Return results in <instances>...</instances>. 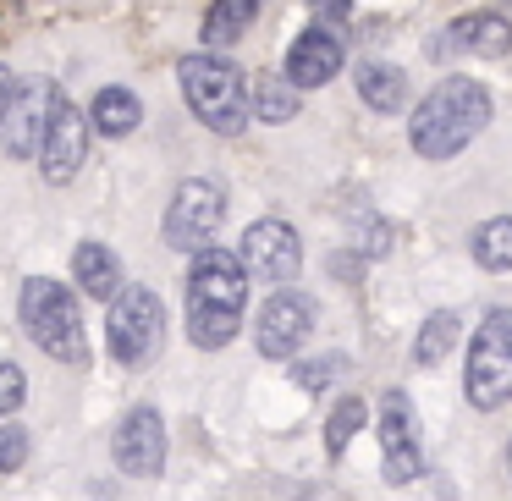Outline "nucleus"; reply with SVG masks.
Returning <instances> with one entry per match:
<instances>
[{
    "instance_id": "f257e3e1",
    "label": "nucleus",
    "mask_w": 512,
    "mask_h": 501,
    "mask_svg": "<svg viewBox=\"0 0 512 501\" xmlns=\"http://www.w3.org/2000/svg\"><path fill=\"white\" fill-rule=\"evenodd\" d=\"M243 309H248V270L237 254L204 243L193 254V270H188V336L193 347L215 353L237 336L243 325Z\"/></svg>"
},
{
    "instance_id": "f03ea898",
    "label": "nucleus",
    "mask_w": 512,
    "mask_h": 501,
    "mask_svg": "<svg viewBox=\"0 0 512 501\" xmlns=\"http://www.w3.org/2000/svg\"><path fill=\"white\" fill-rule=\"evenodd\" d=\"M490 122V94L485 83L474 78H446L435 83L430 94H424V105L413 111V149H419L424 160H452L457 149H468L479 133H485Z\"/></svg>"
},
{
    "instance_id": "7ed1b4c3",
    "label": "nucleus",
    "mask_w": 512,
    "mask_h": 501,
    "mask_svg": "<svg viewBox=\"0 0 512 501\" xmlns=\"http://www.w3.org/2000/svg\"><path fill=\"white\" fill-rule=\"evenodd\" d=\"M177 78H182V94H188V111L199 116L210 133L237 138L248 127V111H254V105H248V83L226 56H215V50L182 56Z\"/></svg>"
},
{
    "instance_id": "20e7f679",
    "label": "nucleus",
    "mask_w": 512,
    "mask_h": 501,
    "mask_svg": "<svg viewBox=\"0 0 512 501\" xmlns=\"http://www.w3.org/2000/svg\"><path fill=\"white\" fill-rule=\"evenodd\" d=\"M17 309H23V331L34 336L39 353L61 358V364H78V358L89 353V336H83V314H78L72 287H61V281H50V276H28Z\"/></svg>"
},
{
    "instance_id": "39448f33",
    "label": "nucleus",
    "mask_w": 512,
    "mask_h": 501,
    "mask_svg": "<svg viewBox=\"0 0 512 501\" xmlns=\"http://www.w3.org/2000/svg\"><path fill=\"white\" fill-rule=\"evenodd\" d=\"M463 391L479 413L512 402V309H490L485 320H479L474 342H468Z\"/></svg>"
},
{
    "instance_id": "423d86ee",
    "label": "nucleus",
    "mask_w": 512,
    "mask_h": 501,
    "mask_svg": "<svg viewBox=\"0 0 512 501\" xmlns=\"http://www.w3.org/2000/svg\"><path fill=\"white\" fill-rule=\"evenodd\" d=\"M105 342H111L116 364L144 369L166 342V303L149 287H122L111 298V314H105Z\"/></svg>"
},
{
    "instance_id": "0eeeda50",
    "label": "nucleus",
    "mask_w": 512,
    "mask_h": 501,
    "mask_svg": "<svg viewBox=\"0 0 512 501\" xmlns=\"http://www.w3.org/2000/svg\"><path fill=\"white\" fill-rule=\"evenodd\" d=\"M221 215H226V193L215 188L210 177H188L177 193H171V210H166V243L182 248V254H199L204 243H215L221 232Z\"/></svg>"
},
{
    "instance_id": "6e6552de",
    "label": "nucleus",
    "mask_w": 512,
    "mask_h": 501,
    "mask_svg": "<svg viewBox=\"0 0 512 501\" xmlns=\"http://www.w3.org/2000/svg\"><path fill=\"white\" fill-rule=\"evenodd\" d=\"M83 155H89V111H78V105L56 89L45 138H39V171H45V182H56V188H61V182L78 177Z\"/></svg>"
},
{
    "instance_id": "1a4fd4ad",
    "label": "nucleus",
    "mask_w": 512,
    "mask_h": 501,
    "mask_svg": "<svg viewBox=\"0 0 512 501\" xmlns=\"http://www.w3.org/2000/svg\"><path fill=\"white\" fill-rule=\"evenodd\" d=\"M237 259H243L248 276L270 281V287H287V281L303 270V243H298V232H292L287 221H276V215H270V221H254L243 232Z\"/></svg>"
},
{
    "instance_id": "9d476101",
    "label": "nucleus",
    "mask_w": 512,
    "mask_h": 501,
    "mask_svg": "<svg viewBox=\"0 0 512 501\" xmlns=\"http://www.w3.org/2000/svg\"><path fill=\"white\" fill-rule=\"evenodd\" d=\"M309 331H314V298L298 292V287L270 292L265 309H259V325H254L259 353L265 358H292L303 342H309Z\"/></svg>"
},
{
    "instance_id": "9b49d317",
    "label": "nucleus",
    "mask_w": 512,
    "mask_h": 501,
    "mask_svg": "<svg viewBox=\"0 0 512 501\" xmlns=\"http://www.w3.org/2000/svg\"><path fill=\"white\" fill-rule=\"evenodd\" d=\"M50 105H56V83L50 78H28L12 89L6 122H0V144H6L12 160H39V138H45Z\"/></svg>"
},
{
    "instance_id": "f8f14e48",
    "label": "nucleus",
    "mask_w": 512,
    "mask_h": 501,
    "mask_svg": "<svg viewBox=\"0 0 512 501\" xmlns=\"http://www.w3.org/2000/svg\"><path fill=\"white\" fill-rule=\"evenodd\" d=\"M111 457L122 474L133 479H155L160 468H166V424H160L155 408H133L122 419V430H116L111 441Z\"/></svg>"
},
{
    "instance_id": "ddd939ff",
    "label": "nucleus",
    "mask_w": 512,
    "mask_h": 501,
    "mask_svg": "<svg viewBox=\"0 0 512 501\" xmlns=\"http://www.w3.org/2000/svg\"><path fill=\"white\" fill-rule=\"evenodd\" d=\"M380 457H386V479L391 485H413L424 474L419 441H413V408L402 391L380 397Z\"/></svg>"
},
{
    "instance_id": "4468645a",
    "label": "nucleus",
    "mask_w": 512,
    "mask_h": 501,
    "mask_svg": "<svg viewBox=\"0 0 512 501\" xmlns=\"http://www.w3.org/2000/svg\"><path fill=\"white\" fill-rule=\"evenodd\" d=\"M342 61H347L342 34H336V28H309V34H298L287 50V78L298 83V89H325V83L342 72Z\"/></svg>"
},
{
    "instance_id": "2eb2a0df",
    "label": "nucleus",
    "mask_w": 512,
    "mask_h": 501,
    "mask_svg": "<svg viewBox=\"0 0 512 501\" xmlns=\"http://www.w3.org/2000/svg\"><path fill=\"white\" fill-rule=\"evenodd\" d=\"M441 50H468V56L501 61V56H512V23L496 12H474L463 23H452V39H441Z\"/></svg>"
},
{
    "instance_id": "dca6fc26",
    "label": "nucleus",
    "mask_w": 512,
    "mask_h": 501,
    "mask_svg": "<svg viewBox=\"0 0 512 501\" xmlns=\"http://www.w3.org/2000/svg\"><path fill=\"white\" fill-rule=\"evenodd\" d=\"M138 122H144V100H138L133 89L111 83V89L94 94V105H89V127H94L100 138H127Z\"/></svg>"
},
{
    "instance_id": "f3484780",
    "label": "nucleus",
    "mask_w": 512,
    "mask_h": 501,
    "mask_svg": "<svg viewBox=\"0 0 512 501\" xmlns=\"http://www.w3.org/2000/svg\"><path fill=\"white\" fill-rule=\"evenodd\" d=\"M353 83H358V100H364L369 111H380V116H391V111L408 105V78H402V67H391V61H364Z\"/></svg>"
},
{
    "instance_id": "a211bd4d",
    "label": "nucleus",
    "mask_w": 512,
    "mask_h": 501,
    "mask_svg": "<svg viewBox=\"0 0 512 501\" xmlns=\"http://www.w3.org/2000/svg\"><path fill=\"white\" fill-rule=\"evenodd\" d=\"M72 281H78L89 298H116V292H122V265H116V254L105 243H83L78 254H72Z\"/></svg>"
},
{
    "instance_id": "6ab92c4d",
    "label": "nucleus",
    "mask_w": 512,
    "mask_h": 501,
    "mask_svg": "<svg viewBox=\"0 0 512 501\" xmlns=\"http://www.w3.org/2000/svg\"><path fill=\"white\" fill-rule=\"evenodd\" d=\"M259 0H215L210 12H204V45L221 50V45H237V39L248 34V23H254Z\"/></svg>"
},
{
    "instance_id": "aec40b11",
    "label": "nucleus",
    "mask_w": 512,
    "mask_h": 501,
    "mask_svg": "<svg viewBox=\"0 0 512 501\" xmlns=\"http://www.w3.org/2000/svg\"><path fill=\"white\" fill-rule=\"evenodd\" d=\"M298 83L292 78H259V89L248 94V105H254V116L259 122H270V127H281V122H292V116H298Z\"/></svg>"
},
{
    "instance_id": "412c9836",
    "label": "nucleus",
    "mask_w": 512,
    "mask_h": 501,
    "mask_svg": "<svg viewBox=\"0 0 512 501\" xmlns=\"http://www.w3.org/2000/svg\"><path fill=\"white\" fill-rule=\"evenodd\" d=\"M474 265L490 270V276L512 270V215H496L474 232Z\"/></svg>"
},
{
    "instance_id": "4be33fe9",
    "label": "nucleus",
    "mask_w": 512,
    "mask_h": 501,
    "mask_svg": "<svg viewBox=\"0 0 512 501\" xmlns=\"http://www.w3.org/2000/svg\"><path fill=\"white\" fill-rule=\"evenodd\" d=\"M457 331H463V320H457L452 309H441V314H430L424 320V331H419V342H413V364H441L446 353H452V342H457Z\"/></svg>"
},
{
    "instance_id": "5701e85b",
    "label": "nucleus",
    "mask_w": 512,
    "mask_h": 501,
    "mask_svg": "<svg viewBox=\"0 0 512 501\" xmlns=\"http://www.w3.org/2000/svg\"><path fill=\"white\" fill-rule=\"evenodd\" d=\"M364 419H369V408L358 397H342L331 408V419H325V452L331 457H342L347 452V441H353L358 430H364Z\"/></svg>"
},
{
    "instance_id": "b1692460",
    "label": "nucleus",
    "mask_w": 512,
    "mask_h": 501,
    "mask_svg": "<svg viewBox=\"0 0 512 501\" xmlns=\"http://www.w3.org/2000/svg\"><path fill=\"white\" fill-rule=\"evenodd\" d=\"M28 463V430L17 419L0 424V474H17Z\"/></svg>"
},
{
    "instance_id": "393cba45",
    "label": "nucleus",
    "mask_w": 512,
    "mask_h": 501,
    "mask_svg": "<svg viewBox=\"0 0 512 501\" xmlns=\"http://www.w3.org/2000/svg\"><path fill=\"white\" fill-rule=\"evenodd\" d=\"M23 397H28L23 364H0V419H12V413L23 408Z\"/></svg>"
},
{
    "instance_id": "a878e982",
    "label": "nucleus",
    "mask_w": 512,
    "mask_h": 501,
    "mask_svg": "<svg viewBox=\"0 0 512 501\" xmlns=\"http://www.w3.org/2000/svg\"><path fill=\"white\" fill-rule=\"evenodd\" d=\"M342 358H320V364H303L298 369V386H309V391H325V380H331V375H342Z\"/></svg>"
},
{
    "instance_id": "bb28decb",
    "label": "nucleus",
    "mask_w": 512,
    "mask_h": 501,
    "mask_svg": "<svg viewBox=\"0 0 512 501\" xmlns=\"http://www.w3.org/2000/svg\"><path fill=\"white\" fill-rule=\"evenodd\" d=\"M314 17H331V23H342L347 12H353V0H309Z\"/></svg>"
},
{
    "instance_id": "cd10ccee",
    "label": "nucleus",
    "mask_w": 512,
    "mask_h": 501,
    "mask_svg": "<svg viewBox=\"0 0 512 501\" xmlns=\"http://www.w3.org/2000/svg\"><path fill=\"white\" fill-rule=\"evenodd\" d=\"M12 89H17V83H12V72L0 67V122H6V105H12Z\"/></svg>"
},
{
    "instance_id": "c85d7f7f",
    "label": "nucleus",
    "mask_w": 512,
    "mask_h": 501,
    "mask_svg": "<svg viewBox=\"0 0 512 501\" xmlns=\"http://www.w3.org/2000/svg\"><path fill=\"white\" fill-rule=\"evenodd\" d=\"M507 474H512V446H507Z\"/></svg>"
}]
</instances>
